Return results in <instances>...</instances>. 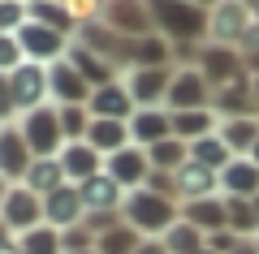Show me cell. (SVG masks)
Masks as SVG:
<instances>
[{"instance_id":"cell-11","label":"cell","mask_w":259,"mask_h":254,"mask_svg":"<svg viewBox=\"0 0 259 254\" xmlns=\"http://www.w3.org/2000/svg\"><path fill=\"white\" fill-rule=\"evenodd\" d=\"M117 198H121V190H117L112 177H91V181L82 185V202L87 207H112Z\"/></svg>"},{"instance_id":"cell-28","label":"cell","mask_w":259,"mask_h":254,"mask_svg":"<svg viewBox=\"0 0 259 254\" xmlns=\"http://www.w3.org/2000/svg\"><path fill=\"white\" fill-rule=\"evenodd\" d=\"M242 30V13L233 9V5H225L221 13H216V35H238Z\"/></svg>"},{"instance_id":"cell-2","label":"cell","mask_w":259,"mask_h":254,"mask_svg":"<svg viewBox=\"0 0 259 254\" xmlns=\"http://www.w3.org/2000/svg\"><path fill=\"white\" fill-rule=\"evenodd\" d=\"M56 138H61V121H56L52 112H30V121H26V142H30V151L48 160V151L56 146Z\"/></svg>"},{"instance_id":"cell-39","label":"cell","mask_w":259,"mask_h":254,"mask_svg":"<svg viewBox=\"0 0 259 254\" xmlns=\"http://www.w3.org/2000/svg\"><path fill=\"white\" fill-rule=\"evenodd\" d=\"M134 254H164V250H160V245H139Z\"/></svg>"},{"instance_id":"cell-26","label":"cell","mask_w":259,"mask_h":254,"mask_svg":"<svg viewBox=\"0 0 259 254\" xmlns=\"http://www.w3.org/2000/svg\"><path fill=\"white\" fill-rule=\"evenodd\" d=\"M194 160L207 164V168H216V164L229 160V146H225V142H212V138H203V142H199V151H194Z\"/></svg>"},{"instance_id":"cell-24","label":"cell","mask_w":259,"mask_h":254,"mask_svg":"<svg viewBox=\"0 0 259 254\" xmlns=\"http://www.w3.org/2000/svg\"><path fill=\"white\" fill-rule=\"evenodd\" d=\"M22 254H56V237L44 228H30L26 241H22Z\"/></svg>"},{"instance_id":"cell-1","label":"cell","mask_w":259,"mask_h":254,"mask_svg":"<svg viewBox=\"0 0 259 254\" xmlns=\"http://www.w3.org/2000/svg\"><path fill=\"white\" fill-rule=\"evenodd\" d=\"M147 9L160 18V26H164V30H173V35H186V39L199 35V30L207 26L203 13L194 9V5H186V0H151Z\"/></svg>"},{"instance_id":"cell-8","label":"cell","mask_w":259,"mask_h":254,"mask_svg":"<svg viewBox=\"0 0 259 254\" xmlns=\"http://www.w3.org/2000/svg\"><path fill=\"white\" fill-rule=\"evenodd\" d=\"M147 13L151 9H143L139 0H112L108 22H112V26H121V30H143V26H147Z\"/></svg>"},{"instance_id":"cell-17","label":"cell","mask_w":259,"mask_h":254,"mask_svg":"<svg viewBox=\"0 0 259 254\" xmlns=\"http://www.w3.org/2000/svg\"><path fill=\"white\" fill-rule=\"evenodd\" d=\"M61 168H65V173H74V177H91L95 173V151H91V146H69Z\"/></svg>"},{"instance_id":"cell-14","label":"cell","mask_w":259,"mask_h":254,"mask_svg":"<svg viewBox=\"0 0 259 254\" xmlns=\"http://www.w3.org/2000/svg\"><path fill=\"white\" fill-rule=\"evenodd\" d=\"M52 86H56V95H61V99H69V104H78V99L87 95V82H82V73H78V69H65V65L52 73Z\"/></svg>"},{"instance_id":"cell-9","label":"cell","mask_w":259,"mask_h":254,"mask_svg":"<svg viewBox=\"0 0 259 254\" xmlns=\"http://www.w3.org/2000/svg\"><path fill=\"white\" fill-rule=\"evenodd\" d=\"M9 82H13V95H18V104H35L39 95H44V73L30 69V65H18Z\"/></svg>"},{"instance_id":"cell-43","label":"cell","mask_w":259,"mask_h":254,"mask_svg":"<svg viewBox=\"0 0 259 254\" xmlns=\"http://www.w3.org/2000/svg\"><path fill=\"white\" fill-rule=\"evenodd\" d=\"M242 254H250V250H242Z\"/></svg>"},{"instance_id":"cell-16","label":"cell","mask_w":259,"mask_h":254,"mask_svg":"<svg viewBox=\"0 0 259 254\" xmlns=\"http://www.w3.org/2000/svg\"><path fill=\"white\" fill-rule=\"evenodd\" d=\"M173 129H177V134H207V129H212V117H207V112L203 108H186V112H177V117H173Z\"/></svg>"},{"instance_id":"cell-33","label":"cell","mask_w":259,"mask_h":254,"mask_svg":"<svg viewBox=\"0 0 259 254\" xmlns=\"http://www.w3.org/2000/svg\"><path fill=\"white\" fill-rule=\"evenodd\" d=\"M104 254H134V237L130 233H108L104 237Z\"/></svg>"},{"instance_id":"cell-31","label":"cell","mask_w":259,"mask_h":254,"mask_svg":"<svg viewBox=\"0 0 259 254\" xmlns=\"http://www.w3.org/2000/svg\"><path fill=\"white\" fill-rule=\"evenodd\" d=\"M151 160H156L160 168H173V164L182 160V146H177V142H156V146H151Z\"/></svg>"},{"instance_id":"cell-13","label":"cell","mask_w":259,"mask_h":254,"mask_svg":"<svg viewBox=\"0 0 259 254\" xmlns=\"http://www.w3.org/2000/svg\"><path fill=\"white\" fill-rule=\"evenodd\" d=\"M225 185L238 190V194H255L259 190V164L255 160L250 164H229V168H225Z\"/></svg>"},{"instance_id":"cell-32","label":"cell","mask_w":259,"mask_h":254,"mask_svg":"<svg viewBox=\"0 0 259 254\" xmlns=\"http://www.w3.org/2000/svg\"><path fill=\"white\" fill-rule=\"evenodd\" d=\"M225 138H229V142H238V146H246V142L255 146V138H259V134H255V125H250V121H238V125L225 129Z\"/></svg>"},{"instance_id":"cell-23","label":"cell","mask_w":259,"mask_h":254,"mask_svg":"<svg viewBox=\"0 0 259 254\" xmlns=\"http://www.w3.org/2000/svg\"><path fill=\"white\" fill-rule=\"evenodd\" d=\"M125 104H130V99H125V91H117V86H104V91L95 95V108H100L108 121H112V117H121V112H125Z\"/></svg>"},{"instance_id":"cell-44","label":"cell","mask_w":259,"mask_h":254,"mask_svg":"<svg viewBox=\"0 0 259 254\" xmlns=\"http://www.w3.org/2000/svg\"><path fill=\"white\" fill-rule=\"evenodd\" d=\"M78 254H82V250H78Z\"/></svg>"},{"instance_id":"cell-18","label":"cell","mask_w":259,"mask_h":254,"mask_svg":"<svg viewBox=\"0 0 259 254\" xmlns=\"http://www.w3.org/2000/svg\"><path fill=\"white\" fill-rule=\"evenodd\" d=\"M160 91H164V73L160 69H139L134 73V99L147 104V99H156Z\"/></svg>"},{"instance_id":"cell-4","label":"cell","mask_w":259,"mask_h":254,"mask_svg":"<svg viewBox=\"0 0 259 254\" xmlns=\"http://www.w3.org/2000/svg\"><path fill=\"white\" fill-rule=\"evenodd\" d=\"M18 43H22V52L48 61V56L61 52V30H48V26H39V22H35V26H22L18 30Z\"/></svg>"},{"instance_id":"cell-10","label":"cell","mask_w":259,"mask_h":254,"mask_svg":"<svg viewBox=\"0 0 259 254\" xmlns=\"http://www.w3.org/2000/svg\"><path fill=\"white\" fill-rule=\"evenodd\" d=\"M168 95H173V104L182 112L186 108H199V104H203V78H199V73H182V78L168 86Z\"/></svg>"},{"instance_id":"cell-34","label":"cell","mask_w":259,"mask_h":254,"mask_svg":"<svg viewBox=\"0 0 259 254\" xmlns=\"http://www.w3.org/2000/svg\"><path fill=\"white\" fill-rule=\"evenodd\" d=\"M74 69L82 73V78H95V82H104V65H95L87 52H78V56H74Z\"/></svg>"},{"instance_id":"cell-21","label":"cell","mask_w":259,"mask_h":254,"mask_svg":"<svg viewBox=\"0 0 259 254\" xmlns=\"http://www.w3.org/2000/svg\"><path fill=\"white\" fill-rule=\"evenodd\" d=\"M190 220H194V224H203V228H221L225 220H229V211H225L221 202H194Z\"/></svg>"},{"instance_id":"cell-3","label":"cell","mask_w":259,"mask_h":254,"mask_svg":"<svg viewBox=\"0 0 259 254\" xmlns=\"http://www.w3.org/2000/svg\"><path fill=\"white\" fill-rule=\"evenodd\" d=\"M0 173H30V142L22 134L0 129Z\"/></svg>"},{"instance_id":"cell-25","label":"cell","mask_w":259,"mask_h":254,"mask_svg":"<svg viewBox=\"0 0 259 254\" xmlns=\"http://www.w3.org/2000/svg\"><path fill=\"white\" fill-rule=\"evenodd\" d=\"M56 177H61V168L48 164V160H39L35 168H30V185H35V190H48V194H52V190H56Z\"/></svg>"},{"instance_id":"cell-37","label":"cell","mask_w":259,"mask_h":254,"mask_svg":"<svg viewBox=\"0 0 259 254\" xmlns=\"http://www.w3.org/2000/svg\"><path fill=\"white\" fill-rule=\"evenodd\" d=\"M82 125H87L82 112H78V108H65V117H61V129H65V134H82Z\"/></svg>"},{"instance_id":"cell-15","label":"cell","mask_w":259,"mask_h":254,"mask_svg":"<svg viewBox=\"0 0 259 254\" xmlns=\"http://www.w3.org/2000/svg\"><path fill=\"white\" fill-rule=\"evenodd\" d=\"M30 18H35L39 26H48V30H69V13H65L56 0H35V5H30Z\"/></svg>"},{"instance_id":"cell-27","label":"cell","mask_w":259,"mask_h":254,"mask_svg":"<svg viewBox=\"0 0 259 254\" xmlns=\"http://www.w3.org/2000/svg\"><path fill=\"white\" fill-rule=\"evenodd\" d=\"M91 142H95V146H117V142H121V125H117V121H108V117H104L100 125L91 129Z\"/></svg>"},{"instance_id":"cell-20","label":"cell","mask_w":259,"mask_h":254,"mask_svg":"<svg viewBox=\"0 0 259 254\" xmlns=\"http://www.w3.org/2000/svg\"><path fill=\"white\" fill-rule=\"evenodd\" d=\"M164 129H168V121L160 117V112H143V117L134 121V134H139L143 142H151V146L164 142Z\"/></svg>"},{"instance_id":"cell-35","label":"cell","mask_w":259,"mask_h":254,"mask_svg":"<svg viewBox=\"0 0 259 254\" xmlns=\"http://www.w3.org/2000/svg\"><path fill=\"white\" fill-rule=\"evenodd\" d=\"M173 250H199V233H194V228H177L173 233Z\"/></svg>"},{"instance_id":"cell-5","label":"cell","mask_w":259,"mask_h":254,"mask_svg":"<svg viewBox=\"0 0 259 254\" xmlns=\"http://www.w3.org/2000/svg\"><path fill=\"white\" fill-rule=\"evenodd\" d=\"M130 216H134V224H143V228H164L168 220H173V207H168L164 198L139 194V198L130 202Z\"/></svg>"},{"instance_id":"cell-29","label":"cell","mask_w":259,"mask_h":254,"mask_svg":"<svg viewBox=\"0 0 259 254\" xmlns=\"http://www.w3.org/2000/svg\"><path fill=\"white\" fill-rule=\"evenodd\" d=\"M22 18H26L22 0H0V30H9V26H22Z\"/></svg>"},{"instance_id":"cell-7","label":"cell","mask_w":259,"mask_h":254,"mask_svg":"<svg viewBox=\"0 0 259 254\" xmlns=\"http://www.w3.org/2000/svg\"><path fill=\"white\" fill-rule=\"evenodd\" d=\"M78 211H82V190H65V185H56V190L48 194V220H52V224H69Z\"/></svg>"},{"instance_id":"cell-12","label":"cell","mask_w":259,"mask_h":254,"mask_svg":"<svg viewBox=\"0 0 259 254\" xmlns=\"http://www.w3.org/2000/svg\"><path fill=\"white\" fill-rule=\"evenodd\" d=\"M143 173H147V160H143L139 151H117V155H112V181H117V185L121 181H125V185L139 181Z\"/></svg>"},{"instance_id":"cell-30","label":"cell","mask_w":259,"mask_h":254,"mask_svg":"<svg viewBox=\"0 0 259 254\" xmlns=\"http://www.w3.org/2000/svg\"><path fill=\"white\" fill-rule=\"evenodd\" d=\"M18 56H22V43L13 35H0V69H18Z\"/></svg>"},{"instance_id":"cell-40","label":"cell","mask_w":259,"mask_h":254,"mask_svg":"<svg viewBox=\"0 0 259 254\" xmlns=\"http://www.w3.org/2000/svg\"><path fill=\"white\" fill-rule=\"evenodd\" d=\"M5 198H9V194H5V173H0V207H5Z\"/></svg>"},{"instance_id":"cell-36","label":"cell","mask_w":259,"mask_h":254,"mask_svg":"<svg viewBox=\"0 0 259 254\" xmlns=\"http://www.w3.org/2000/svg\"><path fill=\"white\" fill-rule=\"evenodd\" d=\"M139 56H143V65H160L164 61V43H160V39H147V43L139 47Z\"/></svg>"},{"instance_id":"cell-41","label":"cell","mask_w":259,"mask_h":254,"mask_svg":"<svg viewBox=\"0 0 259 254\" xmlns=\"http://www.w3.org/2000/svg\"><path fill=\"white\" fill-rule=\"evenodd\" d=\"M250 151H255V164H259V138H255V146H250Z\"/></svg>"},{"instance_id":"cell-38","label":"cell","mask_w":259,"mask_h":254,"mask_svg":"<svg viewBox=\"0 0 259 254\" xmlns=\"http://www.w3.org/2000/svg\"><path fill=\"white\" fill-rule=\"evenodd\" d=\"M13 104H18V95H13V82L0 78V117H5V112H13Z\"/></svg>"},{"instance_id":"cell-42","label":"cell","mask_w":259,"mask_h":254,"mask_svg":"<svg viewBox=\"0 0 259 254\" xmlns=\"http://www.w3.org/2000/svg\"><path fill=\"white\" fill-rule=\"evenodd\" d=\"M255 95H259V82H255Z\"/></svg>"},{"instance_id":"cell-22","label":"cell","mask_w":259,"mask_h":254,"mask_svg":"<svg viewBox=\"0 0 259 254\" xmlns=\"http://www.w3.org/2000/svg\"><path fill=\"white\" fill-rule=\"evenodd\" d=\"M233 73H238V61H233L229 52H225V47H212V52H207V78H233Z\"/></svg>"},{"instance_id":"cell-6","label":"cell","mask_w":259,"mask_h":254,"mask_svg":"<svg viewBox=\"0 0 259 254\" xmlns=\"http://www.w3.org/2000/svg\"><path fill=\"white\" fill-rule=\"evenodd\" d=\"M5 220H9V228H26L30 233V224L39 220V202L30 198L26 190H13L9 198H5Z\"/></svg>"},{"instance_id":"cell-19","label":"cell","mask_w":259,"mask_h":254,"mask_svg":"<svg viewBox=\"0 0 259 254\" xmlns=\"http://www.w3.org/2000/svg\"><path fill=\"white\" fill-rule=\"evenodd\" d=\"M207 185H212V168L207 164H182V190H190V194H207Z\"/></svg>"}]
</instances>
